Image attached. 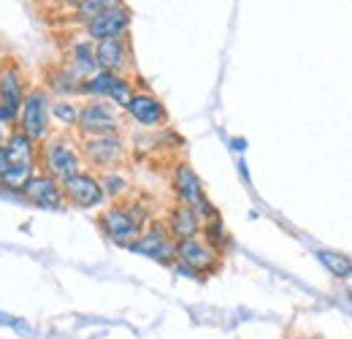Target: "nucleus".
Here are the masks:
<instances>
[{
  "label": "nucleus",
  "mask_w": 352,
  "mask_h": 339,
  "mask_svg": "<svg viewBox=\"0 0 352 339\" xmlns=\"http://www.w3.org/2000/svg\"><path fill=\"white\" fill-rule=\"evenodd\" d=\"M76 130L82 138H95V136H114L122 130V120L117 106H111L106 98H92L79 109V123Z\"/></svg>",
  "instance_id": "nucleus-4"
},
{
  "label": "nucleus",
  "mask_w": 352,
  "mask_h": 339,
  "mask_svg": "<svg viewBox=\"0 0 352 339\" xmlns=\"http://www.w3.org/2000/svg\"><path fill=\"white\" fill-rule=\"evenodd\" d=\"M22 198L28 204H33L36 209H46V212H60L65 209V193H63V182H57L54 176H49L44 171H38L22 190Z\"/></svg>",
  "instance_id": "nucleus-9"
},
{
  "label": "nucleus",
  "mask_w": 352,
  "mask_h": 339,
  "mask_svg": "<svg viewBox=\"0 0 352 339\" xmlns=\"http://www.w3.org/2000/svg\"><path fill=\"white\" fill-rule=\"evenodd\" d=\"M201 228H204V220L198 217L195 209H190L184 204H176L174 209H171V214H168V234L174 236L176 242L201 236Z\"/></svg>",
  "instance_id": "nucleus-16"
},
{
  "label": "nucleus",
  "mask_w": 352,
  "mask_h": 339,
  "mask_svg": "<svg viewBox=\"0 0 352 339\" xmlns=\"http://www.w3.org/2000/svg\"><path fill=\"white\" fill-rule=\"evenodd\" d=\"M82 163L85 158H82L79 141H74L71 136H49L38 144V169L54 176L57 182H65L74 174H79Z\"/></svg>",
  "instance_id": "nucleus-2"
},
{
  "label": "nucleus",
  "mask_w": 352,
  "mask_h": 339,
  "mask_svg": "<svg viewBox=\"0 0 352 339\" xmlns=\"http://www.w3.org/2000/svg\"><path fill=\"white\" fill-rule=\"evenodd\" d=\"M11 130H16V127H8L6 123H0V144H6V138L11 136Z\"/></svg>",
  "instance_id": "nucleus-28"
},
{
  "label": "nucleus",
  "mask_w": 352,
  "mask_h": 339,
  "mask_svg": "<svg viewBox=\"0 0 352 339\" xmlns=\"http://www.w3.org/2000/svg\"><path fill=\"white\" fill-rule=\"evenodd\" d=\"M128 30H131V11H128V6L111 8V11H106V14L85 22V39L92 43L109 41V39H128Z\"/></svg>",
  "instance_id": "nucleus-11"
},
{
  "label": "nucleus",
  "mask_w": 352,
  "mask_h": 339,
  "mask_svg": "<svg viewBox=\"0 0 352 339\" xmlns=\"http://www.w3.org/2000/svg\"><path fill=\"white\" fill-rule=\"evenodd\" d=\"M309 339H320V337H309Z\"/></svg>",
  "instance_id": "nucleus-29"
},
{
  "label": "nucleus",
  "mask_w": 352,
  "mask_h": 339,
  "mask_svg": "<svg viewBox=\"0 0 352 339\" xmlns=\"http://www.w3.org/2000/svg\"><path fill=\"white\" fill-rule=\"evenodd\" d=\"M85 163L95 166L100 171H114V166H120L125 161V141L120 133L114 136H95V138H82L79 144Z\"/></svg>",
  "instance_id": "nucleus-6"
},
{
  "label": "nucleus",
  "mask_w": 352,
  "mask_h": 339,
  "mask_svg": "<svg viewBox=\"0 0 352 339\" xmlns=\"http://www.w3.org/2000/svg\"><path fill=\"white\" fill-rule=\"evenodd\" d=\"M14 163H38V141L25 136L22 130H11V136L3 144Z\"/></svg>",
  "instance_id": "nucleus-17"
},
{
  "label": "nucleus",
  "mask_w": 352,
  "mask_h": 339,
  "mask_svg": "<svg viewBox=\"0 0 352 339\" xmlns=\"http://www.w3.org/2000/svg\"><path fill=\"white\" fill-rule=\"evenodd\" d=\"M176 263L187 266L190 271H195V274L201 277V274L217 271V266H220V253H217L206 239L192 236V239L176 242Z\"/></svg>",
  "instance_id": "nucleus-8"
},
{
  "label": "nucleus",
  "mask_w": 352,
  "mask_h": 339,
  "mask_svg": "<svg viewBox=\"0 0 352 339\" xmlns=\"http://www.w3.org/2000/svg\"><path fill=\"white\" fill-rule=\"evenodd\" d=\"M201 234H204V239L222 255V250L228 247V231H225V225H222L220 217H212V220H206L204 223V228H201Z\"/></svg>",
  "instance_id": "nucleus-26"
},
{
  "label": "nucleus",
  "mask_w": 352,
  "mask_h": 339,
  "mask_svg": "<svg viewBox=\"0 0 352 339\" xmlns=\"http://www.w3.org/2000/svg\"><path fill=\"white\" fill-rule=\"evenodd\" d=\"M117 76H120V74H111V71H95L92 76L85 79L82 95H87L89 101H92V98H106L109 90H111L114 82H117Z\"/></svg>",
  "instance_id": "nucleus-22"
},
{
  "label": "nucleus",
  "mask_w": 352,
  "mask_h": 339,
  "mask_svg": "<svg viewBox=\"0 0 352 339\" xmlns=\"http://www.w3.org/2000/svg\"><path fill=\"white\" fill-rule=\"evenodd\" d=\"M135 255H146L157 263H166V266H174L176 263V239L168 234V225H152V228H144V234L128 247Z\"/></svg>",
  "instance_id": "nucleus-7"
},
{
  "label": "nucleus",
  "mask_w": 352,
  "mask_h": 339,
  "mask_svg": "<svg viewBox=\"0 0 352 339\" xmlns=\"http://www.w3.org/2000/svg\"><path fill=\"white\" fill-rule=\"evenodd\" d=\"M317 260L333 274V277H342V280H350L352 277V258L344 253H336V250H317Z\"/></svg>",
  "instance_id": "nucleus-20"
},
{
  "label": "nucleus",
  "mask_w": 352,
  "mask_h": 339,
  "mask_svg": "<svg viewBox=\"0 0 352 339\" xmlns=\"http://www.w3.org/2000/svg\"><path fill=\"white\" fill-rule=\"evenodd\" d=\"M100 185H103V193H106V198H122L125 193H128V187H131V182H128V176L122 174V171H103V176H100Z\"/></svg>",
  "instance_id": "nucleus-24"
},
{
  "label": "nucleus",
  "mask_w": 352,
  "mask_h": 339,
  "mask_svg": "<svg viewBox=\"0 0 352 339\" xmlns=\"http://www.w3.org/2000/svg\"><path fill=\"white\" fill-rule=\"evenodd\" d=\"M82 85L85 79L65 63V65H54L49 74H46V92L57 95V98H74V95H82Z\"/></svg>",
  "instance_id": "nucleus-15"
},
{
  "label": "nucleus",
  "mask_w": 352,
  "mask_h": 339,
  "mask_svg": "<svg viewBox=\"0 0 352 339\" xmlns=\"http://www.w3.org/2000/svg\"><path fill=\"white\" fill-rule=\"evenodd\" d=\"M68 65H71L82 79H87L95 71H100V68H98V60H95V43L87 41V39L74 43V46H71V60H68Z\"/></svg>",
  "instance_id": "nucleus-19"
},
{
  "label": "nucleus",
  "mask_w": 352,
  "mask_h": 339,
  "mask_svg": "<svg viewBox=\"0 0 352 339\" xmlns=\"http://www.w3.org/2000/svg\"><path fill=\"white\" fill-rule=\"evenodd\" d=\"M79 103H74L71 98H54L52 101V123L60 127H76L79 123Z\"/></svg>",
  "instance_id": "nucleus-21"
},
{
  "label": "nucleus",
  "mask_w": 352,
  "mask_h": 339,
  "mask_svg": "<svg viewBox=\"0 0 352 339\" xmlns=\"http://www.w3.org/2000/svg\"><path fill=\"white\" fill-rule=\"evenodd\" d=\"M38 163H11L8 171L0 176V190H6V193H19L22 196V190H25V185L38 174Z\"/></svg>",
  "instance_id": "nucleus-18"
},
{
  "label": "nucleus",
  "mask_w": 352,
  "mask_h": 339,
  "mask_svg": "<svg viewBox=\"0 0 352 339\" xmlns=\"http://www.w3.org/2000/svg\"><path fill=\"white\" fill-rule=\"evenodd\" d=\"M16 130H22L25 136H30L38 144L52 136V98H49L44 87L28 90V95L22 101V109H19Z\"/></svg>",
  "instance_id": "nucleus-3"
},
{
  "label": "nucleus",
  "mask_w": 352,
  "mask_h": 339,
  "mask_svg": "<svg viewBox=\"0 0 352 339\" xmlns=\"http://www.w3.org/2000/svg\"><path fill=\"white\" fill-rule=\"evenodd\" d=\"M149 214L138 204H114L106 207L98 214V228L103 231V236L117 245V247H131L133 242L144 234Z\"/></svg>",
  "instance_id": "nucleus-1"
},
{
  "label": "nucleus",
  "mask_w": 352,
  "mask_h": 339,
  "mask_svg": "<svg viewBox=\"0 0 352 339\" xmlns=\"http://www.w3.org/2000/svg\"><path fill=\"white\" fill-rule=\"evenodd\" d=\"M133 95H135V87H133V82L128 79V76H117V82H114V87L109 90V95H106V101L111 103V106H117V109H128V103L133 101Z\"/></svg>",
  "instance_id": "nucleus-25"
},
{
  "label": "nucleus",
  "mask_w": 352,
  "mask_h": 339,
  "mask_svg": "<svg viewBox=\"0 0 352 339\" xmlns=\"http://www.w3.org/2000/svg\"><path fill=\"white\" fill-rule=\"evenodd\" d=\"M120 6H125V3H122V0H82V3L74 8V17L85 25L89 19H95V17H100V14L111 11V8H120Z\"/></svg>",
  "instance_id": "nucleus-23"
},
{
  "label": "nucleus",
  "mask_w": 352,
  "mask_h": 339,
  "mask_svg": "<svg viewBox=\"0 0 352 339\" xmlns=\"http://www.w3.org/2000/svg\"><path fill=\"white\" fill-rule=\"evenodd\" d=\"M11 163H14V161H11V155H8V150H6L3 144H0V176H3L6 171H8V166H11Z\"/></svg>",
  "instance_id": "nucleus-27"
},
{
  "label": "nucleus",
  "mask_w": 352,
  "mask_h": 339,
  "mask_svg": "<svg viewBox=\"0 0 352 339\" xmlns=\"http://www.w3.org/2000/svg\"><path fill=\"white\" fill-rule=\"evenodd\" d=\"M174 193H176V198H179V204H184V207L195 209L204 223H206V220H212V217H217V209H214V207H212V201L206 198V190H204V185H201L198 174L190 169L187 163H176Z\"/></svg>",
  "instance_id": "nucleus-5"
},
{
  "label": "nucleus",
  "mask_w": 352,
  "mask_h": 339,
  "mask_svg": "<svg viewBox=\"0 0 352 339\" xmlns=\"http://www.w3.org/2000/svg\"><path fill=\"white\" fill-rule=\"evenodd\" d=\"M125 112H128V117H131L133 123L141 127H160L166 125V120H168L166 106L152 92H135Z\"/></svg>",
  "instance_id": "nucleus-13"
},
{
  "label": "nucleus",
  "mask_w": 352,
  "mask_h": 339,
  "mask_svg": "<svg viewBox=\"0 0 352 339\" xmlns=\"http://www.w3.org/2000/svg\"><path fill=\"white\" fill-rule=\"evenodd\" d=\"M25 95H28V85H25V74L19 71V65L3 63L0 65V103L19 112Z\"/></svg>",
  "instance_id": "nucleus-14"
},
{
  "label": "nucleus",
  "mask_w": 352,
  "mask_h": 339,
  "mask_svg": "<svg viewBox=\"0 0 352 339\" xmlns=\"http://www.w3.org/2000/svg\"><path fill=\"white\" fill-rule=\"evenodd\" d=\"M95 60L100 71H111L125 76V71L131 68V43L128 39H109V41L95 43Z\"/></svg>",
  "instance_id": "nucleus-12"
},
{
  "label": "nucleus",
  "mask_w": 352,
  "mask_h": 339,
  "mask_svg": "<svg viewBox=\"0 0 352 339\" xmlns=\"http://www.w3.org/2000/svg\"><path fill=\"white\" fill-rule=\"evenodd\" d=\"M63 193H65V201L71 207H76V209H95V207H100L106 201L100 176H95L89 171H79L71 179H65L63 182Z\"/></svg>",
  "instance_id": "nucleus-10"
}]
</instances>
